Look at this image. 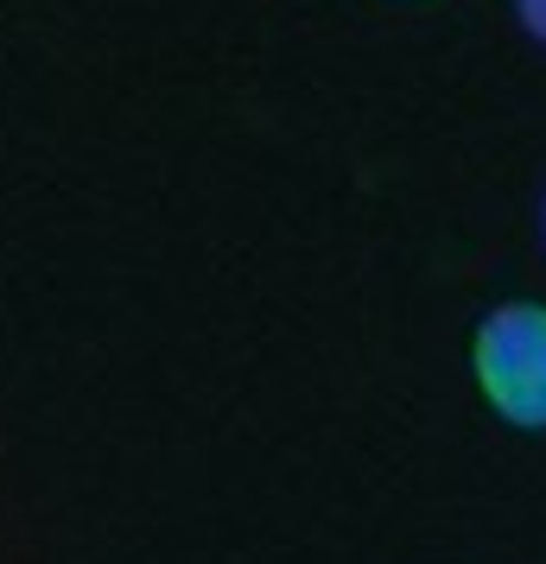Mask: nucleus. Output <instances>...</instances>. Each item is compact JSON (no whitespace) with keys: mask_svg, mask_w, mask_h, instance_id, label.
<instances>
[{"mask_svg":"<svg viewBox=\"0 0 546 564\" xmlns=\"http://www.w3.org/2000/svg\"><path fill=\"white\" fill-rule=\"evenodd\" d=\"M477 387L508 425H546V305H495L470 343Z\"/></svg>","mask_w":546,"mask_h":564,"instance_id":"nucleus-1","label":"nucleus"},{"mask_svg":"<svg viewBox=\"0 0 546 564\" xmlns=\"http://www.w3.org/2000/svg\"><path fill=\"white\" fill-rule=\"evenodd\" d=\"M515 13H521V26L534 32V39H546V0H515Z\"/></svg>","mask_w":546,"mask_h":564,"instance_id":"nucleus-2","label":"nucleus"}]
</instances>
